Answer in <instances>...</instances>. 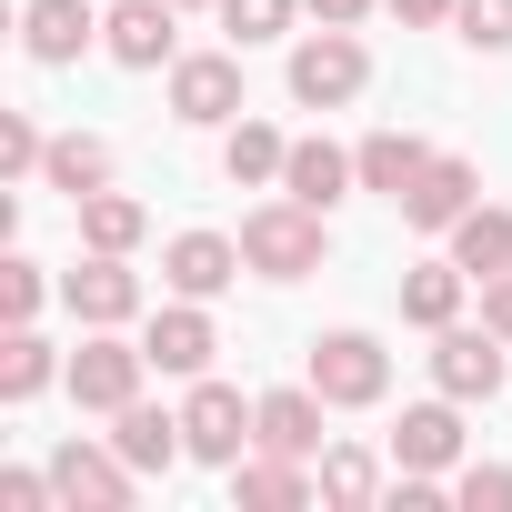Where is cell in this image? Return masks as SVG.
Here are the masks:
<instances>
[{"label":"cell","instance_id":"cell-26","mask_svg":"<svg viewBox=\"0 0 512 512\" xmlns=\"http://www.w3.org/2000/svg\"><path fill=\"white\" fill-rule=\"evenodd\" d=\"M282 161H292V141L272 121H231V141H221V171L231 181H282Z\"/></svg>","mask_w":512,"mask_h":512},{"label":"cell","instance_id":"cell-13","mask_svg":"<svg viewBox=\"0 0 512 512\" xmlns=\"http://www.w3.org/2000/svg\"><path fill=\"white\" fill-rule=\"evenodd\" d=\"M322 392L312 382H292V392H262V402H251V452H292V462H312L322 452Z\"/></svg>","mask_w":512,"mask_h":512},{"label":"cell","instance_id":"cell-16","mask_svg":"<svg viewBox=\"0 0 512 512\" xmlns=\"http://www.w3.org/2000/svg\"><path fill=\"white\" fill-rule=\"evenodd\" d=\"M462 462V402H412L402 432H392V472H452Z\"/></svg>","mask_w":512,"mask_h":512},{"label":"cell","instance_id":"cell-34","mask_svg":"<svg viewBox=\"0 0 512 512\" xmlns=\"http://www.w3.org/2000/svg\"><path fill=\"white\" fill-rule=\"evenodd\" d=\"M302 11H312L322 31H362V11H372V0H302Z\"/></svg>","mask_w":512,"mask_h":512},{"label":"cell","instance_id":"cell-30","mask_svg":"<svg viewBox=\"0 0 512 512\" xmlns=\"http://www.w3.org/2000/svg\"><path fill=\"white\" fill-rule=\"evenodd\" d=\"M51 161V141H41V121L31 111H0V171H11V181H31Z\"/></svg>","mask_w":512,"mask_h":512},{"label":"cell","instance_id":"cell-3","mask_svg":"<svg viewBox=\"0 0 512 512\" xmlns=\"http://www.w3.org/2000/svg\"><path fill=\"white\" fill-rule=\"evenodd\" d=\"M312 392H322L332 412H372V402L392 392V352H382L372 332H322V342H312Z\"/></svg>","mask_w":512,"mask_h":512},{"label":"cell","instance_id":"cell-7","mask_svg":"<svg viewBox=\"0 0 512 512\" xmlns=\"http://www.w3.org/2000/svg\"><path fill=\"white\" fill-rule=\"evenodd\" d=\"M101 51L121 71H171L181 61V0H111L101 11Z\"/></svg>","mask_w":512,"mask_h":512},{"label":"cell","instance_id":"cell-25","mask_svg":"<svg viewBox=\"0 0 512 512\" xmlns=\"http://www.w3.org/2000/svg\"><path fill=\"white\" fill-rule=\"evenodd\" d=\"M81 211V241L91 251H141V231H151V211L131 201V191H91V201H71Z\"/></svg>","mask_w":512,"mask_h":512},{"label":"cell","instance_id":"cell-2","mask_svg":"<svg viewBox=\"0 0 512 512\" xmlns=\"http://www.w3.org/2000/svg\"><path fill=\"white\" fill-rule=\"evenodd\" d=\"M292 101L302 111H342V101H362V81H372V51L352 41V31H312V41H292Z\"/></svg>","mask_w":512,"mask_h":512},{"label":"cell","instance_id":"cell-14","mask_svg":"<svg viewBox=\"0 0 512 512\" xmlns=\"http://www.w3.org/2000/svg\"><path fill=\"white\" fill-rule=\"evenodd\" d=\"M472 201H482V171H472L462 151H432V161H422V181L402 191V221H412V231H452Z\"/></svg>","mask_w":512,"mask_h":512},{"label":"cell","instance_id":"cell-35","mask_svg":"<svg viewBox=\"0 0 512 512\" xmlns=\"http://www.w3.org/2000/svg\"><path fill=\"white\" fill-rule=\"evenodd\" d=\"M482 322L512 342V272H502V282H482Z\"/></svg>","mask_w":512,"mask_h":512},{"label":"cell","instance_id":"cell-20","mask_svg":"<svg viewBox=\"0 0 512 512\" xmlns=\"http://www.w3.org/2000/svg\"><path fill=\"white\" fill-rule=\"evenodd\" d=\"M51 382H71V362H61L31 322H11V342H0V402H41Z\"/></svg>","mask_w":512,"mask_h":512},{"label":"cell","instance_id":"cell-5","mask_svg":"<svg viewBox=\"0 0 512 512\" xmlns=\"http://www.w3.org/2000/svg\"><path fill=\"white\" fill-rule=\"evenodd\" d=\"M61 302H71L81 332L141 322V272H131V251H81V272H61Z\"/></svg>","mask_w":512,"mask_h":512},{"label":"cell","instance_id":"cell-37","mask_svg":"<svg viewBox=\"0 0 512 512\" xmlns=\"http://www.w3.org/2000/svg\"><path fill=\"white\" fill-rule=\"evenodd\" d=\"M181 11H221V0H181Z\"/></svg>","mask_w":512,"mask_h":512},{"label":"cell","instance_id":"cell-24","mask_svg":"<svg viewBox=\"0 0 512 512\" xmlns=\"http://www.w3.org/2000/svg\"><path fill=\"white\" fill-rule=\"evenodd\" d=\"M41 181H51V191H71V201L111 191V141H91V131H61V141H51V161H41Z\"/></svg>","mask_w":512,"mask_h":512},{"label":"cell","instance_id":"cell-27","mask_svg":"<svg viewBox=\"0 0 512 512\" xmlns=\"http://www.w3.org/2000/svg\"><path fill=\"white\" fill-rule=\"evenodd\" d=\"M292 11H302V0H221V31L251 51V41H282V31H292Z\"/></svg>","mask_w":512,"mask_h":512},{"label":"cell","instance_id":"cell-17","mask_svg":"<svg viewBox=\"0 0 512 512\" xmlns=\"http://www.w3.org/2000/svg\"><path fill=\"white\" fill-rule=\"evenodd\" d=\"M312 492H322V482H312L292 452H241V462H231V502H241V512H302Z\"/></svg>","mask_w":512,"mask_h":512},{"label":"cell","instance_id":"cell-36","mask_svg":"<svg viewBox=\"0 0 512 512\" xmlns=\"http://www.w3.org/2000/svg\"><path fill=\"white\" fill-rule=\"evenodd\" d=\"M402 11V31H432V21H452V0H392Z\"/></svg>","mask_w":512,"mask_h":512},{"label":"cell","instance_id":"cell-10","mask_svg":"<svg viewBox=\"0 0 512 512\" xmlns=\"http://www.w3.org/2000/svg\"><path fill=\"white\" fill-rule=\"evenodd\" d=\"M51 482H61V512H121L141 472L121 462V442H61L51 452Z\"/></svg>","mask_w":512,"mask_h":512},{"label":"cell","instance_id":"cell-21","mask_svg":"<svg viewBox=\"0 0 512 512\" xmlns=\"http://www.w3.org/2000/svg\"><path fill=\"white\" fill-rule=\"evenodd\" d=\"M422 161H432V141H412V131H372V141L352 151L362 191H382V201H402V191L422 181Z\"/></svg>","mask_w":512,"mask_h":512},{"label":"cell","instance_id":"cell-4","mask_svg":"<svg viewBox=\"0 0 512 512\" xmlns=\"http://www.w3.org/2000/svg\"><path fill=\"white\" fill-rule=\"evenodd\" d=\"M512 382V342L482 322V332H462V322H442L432 332V392H452V402H492Z\"/></svg>","mask_w":512,"mask_h":512},{"label":"cell","instance_id":"cell-28","mask_svg":"<svg viewBox=\"0 0 512 512\" xmlns=\"http://www.w3.org/2000/svg\"><path fill=\"white\" fill-rule=\"evenodd\" d=\"M372 492H382L372 452H322V502H372Z\"/></svg>","mask_w":512,"mask_h":512},{"label":"cell","instance_id":"cell-1","mask_svg":"<svg viewBox=\"0 0 512 512\" xmlns=\"http://www.w3.org/2000/svg\"><path fill=\"white\" fill-rule=\"evenodd\" d=\"M332 211H312V201H262L241 221V262L262 272V282H302V272H322V251H332V231H322Z\"/></svg>","mask_w":512,"mask_h":512},{"label":"cell","instance_id":"cell-29","mask_svg":"<svg viewBox=\"0 0 512 512\" xmlns=\"http://www.w3.org/2000/svg\"><path fill=\"white\" fill-rule=\"evenodd\" d=\"M452 502L462 512H512V462H462L452 472Z\"/></svg>","mask_w":512,"mask_h":512},{"label":"cell","instance_id":"cell-23","mask_svg":"<svg viewBox=\"0 0 512 512\" xmlns=\"http://www.w3.org/2000/svg\"><path fill=\"white\" fill-rule=\"evenodd\" d=\"M462 292H472L462 262H412V272H402V322L442 332V322H462Z\"/></svg>","mask_w":512,"mask_h":512},{"label":"cell","instance_id":"cell-11","mask_svg":"<svg viewBox=\"0 0 512 512\" xmlns=\"http://www.w3.org/2000/svg\"><path fill=\"white\" fill-rule=\"evenodd\" d=\"M141 352H151V372H171V382H201L211 372V352H221V332H211V312L201 302H161L151 322H141Z\"/></svg>","mask_w":512,"mask_h":512},{"label":"cell","instance_id":"cell-19","mask_svg":"<svg viewBox=\"0 0 512 512\" xmlns=\"http://www.w3.org/2000/svg\"><path fill=\"white\" fill-rule=\"evenodd\" d=\"M111 422H121L111 442H121V462H131V472H171V462L191 452V442H181V412H151V402H121Z\"/></svg>","mask_w":512,"mask_h":512},{"label":"cell","instance_id":"cell-31","mask_svg":"<svg viewBox=\"0 0 512 512\" xmlns=\"http://www.w3.org/2000/svg\"><path fill=\"white\" fill-rule=\"evenodd\" d=\"M452 31L472 51H512V0H452Z\"/></svg>","mask_w":512,"mask_h":512},{"label":"cell","instance_id":"cell-9","mask_svg":"<svg viewBox=\"0 0 512 512\" xmlns=\"http://www.w3.org/2000/svg\"><path fill=\"white\" fill-rule=\"evenodd\" d=\"M181 442H191V462H221V472H231V462L251 452V402H241L231 382H211V372H201V382H191V402H181Z\"/></svg>","mask_w":512,"mask_h":512},{"label":"cell","instance_id":"cell-22","mask_svg":"<svg viewBox=\"0 0 512 512\" xmlns=\"http://www.w3.org/2000/svg\"><path fill=\"white\" fill-rule=\"evenodd\" d=\"M352 181H362V171H352V151H332V141H292V161H282V191L312 201V211H332Z\"/></svg>","mask_w":512,"mask_h":512},{"label":"cell","instance_id":"cell-8","mask_svg":"<svg viewBox=\"0 0 512 512\" xmlns=\"http://www.w3.org/2000/svg\"><path fill=\"white\" fill-rule=\"evenodd\" d=\"M141 372H151V352H141V342L91 332V342L71 352V402H81V412H121V402H141Z\"/></svg>","mask_w":512,"mask_h":512},{"label":"cell","instance_id":"cell-33","mask_svg":"<svg viewBox=\"0 0 512 512\" xmlns=\"http://www.w3.org/2000/svg\"><path fill=\"white\" fill-rule=\"evenodd\" d=\"M51 502H61L51 472H0V512H51Z\"/></svg>","mask_w":512,"mask_h":512},{"label":"cell","instance_id":"cell-18","mask_svg":"<svg viewBox=\"0 0 512 512\" xmlns=\"http://www.w3.org/2000/svg\"><path fill=\"white\" fill-rule=\"evenodd\" d=\"M452 262L472 272V292H482V282H502V272H512V211L472 201V211L452 221Z\"/></svg>","mask_w":512,"mask_h":512},{"label":"cell","instance_id":"cell-6","mask_svg":"<svg viewBox=\"0 0 512 512\" xmlns=\"http://www.w3.org/2000/svg\"><path fill=\"white\" fill-rule=\"evenodd\" d=\"M171 121L231 131L241 121V51H181L171 61Z\"/></svg>","mask_w":512,"mask_h":512},{"label":"cell","instance_id":"cell-12","mask_svg":"<svg viewBox=\"0 0 512 512\" xmlns=\"http://www.w3.org/2000/svg\"><path fill=\"white\" fill-rule=\"evenodd\" d=\"M241 272H251V262H241V241H231V231H181V241L161 251V282H171L181 302H221Z\"/></svg>","mask_w":512,"mask_h":512},{"label":"cell","instance_id":"cell-32","mask_svg":"<svg viewBox=\"0 0 512 512\" xmlns=\"http://www.w3.org/2000/svg\"><path fill=\"white\" fill-rule=\"evenodd\" d=\"M41 302H51L41 262H0V312H11V322H41Z\"/></svg>","mask_w":512,"mask_h":512},{"label":"cell","instance_id":"cell-15","mask_svg":"<svg viewBox=\"0 0 512 512\" xmlns=\"http://www.w3.org/2000/svg\"><path fill=\"white\" fill-rule=\"evenodd\" d=\"M91 41H101V11H91V0H21V51H31L41 71L81 61Z\"/></svg>","mask_w":512,"mask_h":512}]
</instances>
